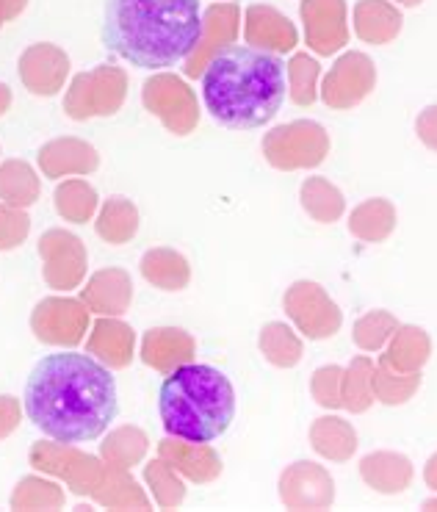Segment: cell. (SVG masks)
Masks as SVG:
<instances>
[{"mask_svg":"<svg viewBox=\"0 0 437 512\" xmlns=\"http://www.w3.org/2000/svg\"><path fill=\"white\" fill-rule=\"evenodd\" d=\"M25 413L56 443H89L117 418V382L111 371L81 352L39 360L25 382Z\"/></svg>","mask_w":437,"mask_h":512,"instance_id":"1","label":"cell"},{"mask_svg":"<svg viewBox=\"0 0 437 512\" xmlns=\"http://www.w3.org/2000/svg\"><path fill=\"white\" fill-rule=\"evenodd\" d=\"M200 39V0H106L103 45L133 67H175Z\"/></svg>","mask_w":437,"mask_h":512,"instance_id":"2","label":"cell"},{"mask_svg":"<svg viewBox=\"0 0 437 512\" xmlns=\"http://www.w3.org/2000/svg\"><path fill=\"white\" fill-rule=\"evenodd\" d=\"M285 75L283 59L272 50L227 45L202 72V100L219 125L255 131L283 106Z\"/></svg>","mask_w":437,"mask_h":512,"instance_id":"3","label":"cell"},{"mask_svg":"<svg viewBox=\"0 0 437 512\" xmlns=\"http://www.w3.org/2000/svg\"><path fill=\"white\" fill-rule=\"evenodd\" d=\"M158 413L172 438L211 443L222 438L236 418V391L225 374L205 363L175 369L158 391Z\"/></svg>","mask_w":437,"mask_h":512,"instance_id":"4","label":"cell"},{"mask_svg":"<svg viewBox=\"0 0 437 512\" xmlns=\"http://www.w3.org/2000/svg\"><path fill=\"white\" fill-rule=\"evenodd\" d=\"M263 153L277 169L319 167L330 153V136L316 122H291L263 139Z\"/></svg>","mask_w":437,"mask_h":512,"instance_id":"5","label":"cell"},{"mask_svg":"<svg viewBox=\"0 0 437 512\" xmlns=\"http://www.w3.org/2000/svg\"><path fill=\"white\" fill-rule=\"evenodd\" d=\"M285 313L294 319V324L302 333L321 341V338H332V335L341 330V310L338 305L327 297V291L319 283H294L288 288V294L283 299Z\"/></svg>","mask_w":437,"mask_h":512,"instance_id":"6","label":"cell"},{"mask_svg":"<svg viewBox=\"0 0 437 512\" xmlns=\"http://www.w3.org/2000/svg\"><path fill=\"white\" fill-rule=\"evenodd\" d=\"M280 499L291 510H324L335 501V482L316 463H294L280 477Z\"/></svg>","mask_w":437,"mask_h":512,"instance_id":"7","label":"cell"},{"mask_svg":"<svg viewBox=\"0 0 437 512\" xmlns=\"http://www.w3.org/2000/svg\"><path fill=\"white\" fill-rule=\"evenodd\" d=\"M377 72L363 53L343 56L324 81V103L332 108H349L374 89Z\"/></svg>","mask_w":437,"mask_h":512,"instance_id":"8","label":"cell"},{"mask_svg":"<svg viewBox=\"0 0 437 512\" xmlns=\"http://www.w3.org/2000/svg\"><path fill=\"white\" fill-rule=\"evenodd\" d=\"M34 330L45 344H78L83 338V310L72 299H45L34 313Z\"/></svg>","mask_w":437,"mask_h":512,"instance_id":"9","label":"cell"},{"mask_svg":"<svg viewBox=\"0 0 437 512\" xmlns=\"http://www.w3.org/2000/svg\"><path fill=\"white\" fill-rule=\"evenodd\" d=\"M302 17L308 25V42L324 56L335 53L346 42L343 0H305Z\"/></svg>","mask_w":437,"mask_h":512,"instance_id":"10","label":"cell"},{"mask_svg":"<svg viewBox=\"0 0 437 512\" xmlns=\"http://www.w3.org/2000/svg\"><path fill=\"white\" fill-rule=\"evenodd\" d=\"M360 477L366 479L368 488L379 490V493H404L413 482V463L396 452H377L363 457L360 463Z\"/></svg>","mask_w":437,"mask_h":512,"instance_id":"11","label":"cell"},{"mask_svg":"<svg viewBox=\"0 0 437 512\" xmlns=\"http://www.w3.org/2000/svg\"><path fill=\"white\" fill-rule=\"evenodd\" d=\"M432 352V341L421 327H396V333L390 335L388 352L379 358L382 366L399 371V374H413L421 371Z\"/></svg>","mask_w":437,"mask_h":512,"instance_id":"12","label":"cell"},{"mask_svg":"<svg viewBox=\"0 0 437 512\" xmlns=\"http://www.w3.org/2000/svg\"><path fill=\"white\" fill-rule=\"evenodd\" d=\"M310 441H313V449L327 457V460H335V463H343L349 460L357 449V432L352 429L349 421H343L338 416H324L319 418L313 429H310Z\"/></svg>","mask_w":437,"mask_h":512,"instance_id":"13","label":"cell"},{"mask_svg":"<svg viewBox=\"0 0 437 512\" xmlns=\"http://www.w3.org/2000/svg\"><path fill=\"white\" fill-rule=\"evenodd\" d=\"M402 31V14L382 0H363L357 6V34L366 42L385 45Z\"/></svg>","mask_w":437,"mask_h":512,"instance_id":"14","label":"cell"},{"mask_svg":"<svg viewBox=\"0 0 437 512\" xmlns=\"http://www.w3.org/2000/svg\"><path fill=\"white\" fill-rule=\"evenodd\" d=\"M396 227V208L388 200H366L363 205H357L349 219V230L352 236L363 241H385Z\"/></svg>","mask_w":437,"mask_h":512,"instance_id":"15","label":"cell"},{"mask_svg":"<svg viewBox=\"0 0 437 512\" xmlns=\"http://www.w3.org/2000/svg\"><path fill=\"white\" fill-rule=\"evenodd\" d=\"M249 42L263 45V50H291L296 45V34L291 23L274 9H252L249 12Z\"/></svg>","mask_w":437,"mask_h":512,"instance_id":"16","label":"cell"},{"mask_svg":"<svg viewBox=\"0 0 437 512\" xmlns=\"http://www.w3.org/2000/svg\"><path fill=\"white\" fill-rule=\"evenodd\" d=\"M374 363L368 358H355L349 363V369L343 371L341 380V399L346 410L352 413H366L374 402Z\"/></svg>","mask_w":437,"mask_h":512,"instance_id":"17","label":"cell"},{"mask_svg":"<svg viewBox=\"0 0 437 512\" xmlns=\"http://www.w3.org/2000/svg\"><path fill=\"white\" fill-rule=\"evenodd\" d=\"M260 352L266 355L269 363L280 366V369H291L302 360V341L296 333L283 322H272L263 327L260 333Z\"/></svg>","mask_w":437,"mask_h":512,"instance_id":"18","label":"cell"},{"mask_svg":"<svg viewBox=\"0 0 437 512\" xmlns=\"http://www.w3.org/2000/svg\"><path fill=\"white\" fill-rule=\"evenodd\" d=\"M302 205L316 222L332 225L343 214V194L327 178H308L302 183Z\"/></svg>","mask_w":437,"mask_h":512,"instance_id":"19","label":"cell"},{"mask_svg":"<svg viewBox=\"0 0 437 512\" xmlns=\"http://www.w3.org/2000/svg\"><path fill=\"white\" fill-rule=\"evenodd\" d=\"M371 385H374V399H379L382 405H404L418 391L421 371L399 374V371H393L379 363L377 369H374V377H371Z\"/></svg>","mask_w":437,"mask_h":512,"instance_id":"20","label":"cell"},{"mask_svg":"<svg viewBox=\"0 0 437 512\" xmlns=\"http://www.w3.org/2000/svg\"><path fill=\"white\" fill-rule=\"evenodd\" d=\"M95 333L92 349L103 352L108 366H125L133 355V330L117 322H100Z\"/></svg>","mask_w":437,"mask_h":512,"instance_id":"21","label":"cell"},{"mask_svg":"<svg viewBox=\"0 0 437 512\" xmlns=\"http://www.w3.org/2000/svg\"><path fill=\"white\" fill-rule=\"evenodd\" d=\"M97 233L108 241H128L136 233V208L125 203L122 197H114L111 203L103 208V216L97 222Z\"/></svg>","mask_w":437,"mask_h":512,"instance_id":"22","label":"cell"},{"mask_svg":"<svg viewBox=\"0 0 437 512\" xmlns=\"http://www.w3.org/2000/svg\"><path fill=\"white\" fill-rule=\"evenodd\" d=\"M396 327H399V322L390 316L388 310H371L355 324V344L363 352H377L385 346L390 335L396 333Z\"/></svg>","mask_w":437,"mask_h":512,"instance_id":"23","label":"cell"},{"mask_svg":"<svg viewBox=\"0 0 437 512\" xmlns=\"http://www.w3.org/2000/svg\"><path fill=\"white\" fill-rule=\"evenodd\" d=\"M95 203V191L89 189V186H83V183H67V186H59V191H56L59 214L70 216L75 222H86L89 214L95 211Z\"/></svg>","mask_w":437,"mask_h":512,"instance_id":"24","label":"cell"},{"mask_svg":"<svg viewBox=\"0 0 437 512\" xmlns=\"http://www.w3.org/2000/svg\"><path fill=\"white\" fill-rule=\"evenodd\" d=\"M288 78H291V97L299 106H310L316 100V78H319V64L308 56H294L288 64Z\"/></svg>","mask_w":437,"mask_h":512,"instance_id":"25","label":"cell"},{"mask_svg":"<svg viewBox=\"0 0 437 512\" xmlns=\"http://www.w3.org/2000/svg\"><path fill=\"white\" fill-rule=\"evenodd\" d=\"M341 380H343V369L341 366H324L313 374V396L321 407H343L341 399Z\"/></svg>","mask_w":437,"mask_h":512,"instance_id":"26","label":"cell"},{"mask_svg":"<svg viewBox=\"0 0 437 512\" xmlns=\"http://www.w3.org/2000/svg\"><path fill=\"white\" fill-rule=\"evenodd\" d=\"M28 227H31V219L23 211L0 205V250H14L28 236Z\"/></svg>","mask_w":437,"mask_h":512,"instance_id":"27","label":"cell"},{"mask_svg":"<svg viewBox=\"0 0 437 512\" xmlns=\"http://www.w3.org/2000/svg\"><path fill=\"white\" fill-rule=\"evenodd\" d=\"M415 131L429 150H437V106H429L415 122Z\"/></svg>","mask_w":437,"mask_h":512,"instance_id":"28","label":"cell"},{"mask_svg":"<svg viewBox=\"0 0 437 512\" xmlns=\"http://www.w3.org/2000/svg\"><path fill=\"white\" fill-rule=\"evenodd\" d=\"M424 479H426V485H429V488L437 490V454H432V460L426 463Z\"/></svg>","mask_w":437,"mask_h":512,"instance_id":"29","label":"cell"},{"mask_svg":"<svg viewBox=\"0 0 437 512\" xmlns=\"http://www.w3.org/2000/svg\"><path fill=\"white\" fill-rule=\"evenodd\" d=\"M424 510H437V499H429V501H424Z\"/></svg>","mask_w":437,"mask_h":512,"instance_id":"30","label":"cell"},{"mask_svg":"<svg viewBox=\"0 0 437 512\" xmlns=\"http://www.w3.org/2000/svg\"><path fill=\"white\" fill-rule=\"evenodd\" d=\"M402 3H407V6H418L421 0H402Z\"/></svg>","mask_w":437,"mask_h":512,"instance_id":"31","label":"cell"}]
</instances>
